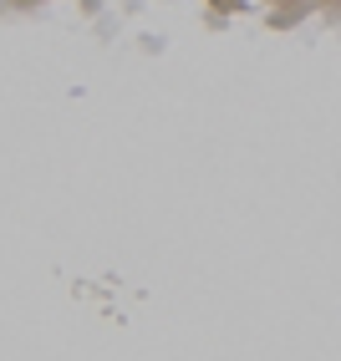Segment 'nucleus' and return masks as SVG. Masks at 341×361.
I'll list each match as a JSON object with an SVG mask.
<instances>
[{"label": "nucleus", "instance_id": "1", "mask_svg": "<svg viewBox=\"0 0 341 361\" xmlns=\"http://www.w3.org/2000/svg\"><path fill=\"white\" fill-rule=\"evenodd\" d=\"M209 6H214V20H219V16H234V11H245V0H209Z\"/></svg>", "mask_w": 341, "mask_h": 361}, {"label": "nucleus", "instance_id": "2", "mask_svg": "<svg viewBox=\"0 0 341 361\" xmlns=\"http://www.w3.org/2000/svg\"><path fill=\"white\" fill-rule=\"evenodd\" d=\"M16 6H31V0H16Z\"/></svg>", "mask_w": 341, "mask_h": 361}]
</instances>
